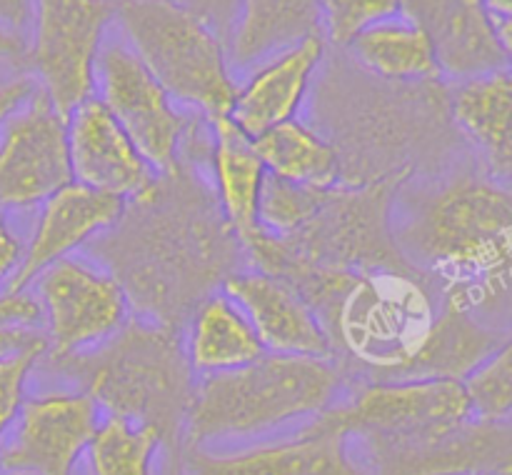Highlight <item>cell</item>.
<instances>
[{
    "mask_svg": "<svg viewBox=\"0 0 512 475\" xmlns=\"http://www.w3.org/2000/svg\"><path fill=\"white\" fill-rule=\"evenodd\" d=\"M343 383L335 358L265 353L245 368L195 378L183 438L188 448L268 438L328 413Z\"/></svg>",
    "mask_w": 512,
    "mask_h": 475,
    "instance_id": "cell-1",
    "label": "cell"
},
{
    "mask_svg": "<svg viewBox=\"0 0 512 475\" xmlns=\"http://www.w3.org/2000/svg\"><path fill=\"white\" fill-rule=\"evenodd\" d=\"M323 315L330 338L355 360L378 370L380 380L405 378L438 315L430 290L398 270H340L318 265L300 288Z\"/></svg>",
    "mask_w": 512,
    "mask_h": 475,
    "instance_id": "cell-2",
    "label": "cell"
},
{
    "mask_svg": "<svg viewBox=\"0 0 512 475\" xmlns=\"http://www.w3.org/2000/svg\"><path fill=\"white\" fill-rule=\"evenodd\" d=\"M403 240L420 265L475 298L512 275V188L478 175L450 180L420 203Z\"/></svg>",
    "mask_w": 512,
    "mask_h": 475,
    "instance_id": "cell-3",
    "label": "cell"
},
{
    "mask_svg": "<svg viewBox=\"0 0 512 475\" xmlns=\"http://www.w3.org/2000/svg\"><path fill=\"white\" fill-rule=\"evenodd\" d=\"M75 373V388L98 400L105 413L128 415L155 425L165 445H178L185 433L195 375L183 343L158 325L130 323L90 353L60 358Z\"/></svg>",
    "mask_w": 512,
    "mask_h": 475,
    "instance_id": "cell-4",
    "label": "cell"
},
{
    "mask_svg": "<svg viewBox=\"0 0 512 475\" xmlns=\"http://www.w3.org/2000/svg\"><path fill=\"white\" fill-rule=\"evenodd\" d=\"M113 25L175 103L208 120L230 113L240 80L203 15L175 0H115Z\"/></svg>",
    "mask_w": 512,
    "mask_h": 475,
    "instance_id": "cell-5",
    "label": "cell"
},
{
    "mask_svg": "<svg viewBox=\"0 0 512 475\" xmlns=\"http://www.w3.org/2000/svg\"><path fill=\"white\" fill-rule=\"evenodd\" d=\"M470 418L465 383L445 378L375 380L320 415L325 425L358 440L365 453L360 460L418 445Z\"/></svg>",
    "mask_w": 512,
    "mask_h": 475,
    "instance_id": "cell-6",
    "label": "cell"
},
{
    "mask_svg": "<svg viewBox=\"0 0 512 475\" xmlns=\"http://www.w3.org/2000/svg\"><path fill=\"white\" fill-rule=\"evenodd\" d=\"M43 310L45 358L90 353L113 340L130 320L128 290L110 270L80 255L58 260L30 283Z\"/></svg>",
    "mask_w": 512,
    "mask_h": 475,
    "instance_id": "cell-7",
    "label": "cell"
},
{
    "mask_svg": "<svg viewBox=\"0 0 512 475\" xmlns=\"http://www.w3.org/2000/svg\"><path fill=\"white\" fill-rule=\"evenodd\" d=\"M110 28V0H35L25 60L65 118L95 95V65Z\"/></svg>",
    "mask_w": 512,
    "mask_h": 475,
    "instance_id": "cell-8",
    "label": "cell"
},
{
    "mask_svg": "<svg viewBox=\"0 0 512 475\" xmlns=\"http://www.w3.org/2000/svg\"><path fill=\"white\" fill-rule=\"evenodd\" d=\"M95 95L158 173H168L178 165L180 148L193 128V120L180 103L170 98L168 90L158 83L120 33H108L100 48L95 65Z\"/></svg>",
    "mask_w": 512,
    "mask_h": 475,
    "instance_id": "cell-9",
    "label": "cell"
},
{
    "mask_svg": "<svg viewBox=\"0 0 512 475\" xmlns=\"http://www.w3.org/2000/svg\"><path fill=\"white\" fill-rule=\"evenodd\" d=\"M68 183V118L35 88L0 125V213L38 208Z\"/></svg>",
    "mask_w": 512,
    "mask_h": 475,
    "instance_id": "cell-10",
    "label": "cell"
},
{
    "mask_svg": "<svg viewBox=\"0 0 512 475\" xmlns=\"http://www.w3.org/2000/svg\"><path fill=\"white\" fill-rule=\"evenodd\" d=\"M103 408L83 388L28 395L0 448V473L73 475Z\"/></svg>",
    "mask_w": 512,
    "mask_h": 475,
    "instance_id": "cell-11",
    "label": "cell"
},
{
    "mask_svg": "<svg viewBox=\"0 0 512 475\" xmlns=\"http://www.w3.org/2000/svg\"><path fill=\"white\" fill-rule=\"evenodd\" d=\"M353 440L325 425L320 415L293 435L260 440L238 450L188 448V475H368L353 455Z\"/></svg>",
    "mask_w": 512,
    "mask_h": 475,
    "instance_id": "cell-12",
    "label": "cell"
},
{
    "mask_svg": "<svg viewBox=\"0 0 512 475\" xmlns=\"http://www.w3.org/2000/svg\"><path fill=\"white\" fill-rule=\"evenodd\" d=\"M70 173L75 183L125 200H148L158 170L125 133L98 95L68 113Z\"/></svg>",
    "mask_w": 512,
    "mask_h": 475,
    "instance_id": "cell-13",
    "label": "cell"
},
{
    "mask_svg": "<svg viewBox=\"0 0 512 475\" xmlns=\"http://www.w3.org/2000/svg\"><path fill=\"white\" fill-rule=\"evenodd\" d=\"M125 200L100 190L68 183L38 205L30 238L25 240V258L10 290H28L30 283L58 260L70 258L105 230L115 228L125 213Z\"/></svg>",
    "mask_w": 512,
    "mask_h": 475,
    "instance_id": "cell-14",
    "label": "cell"
},
{
    "mask_svg": "<svg viewBox=\"0 0 512 475\" xmlns=\"http://www.w3.org/2000/svg\"><path fill=\"white\" fill-rule=\"evenodd\" d=\"M368 475H512V418L458 428L365 460Z\"/></svg>",
    "mask_w": 512,
    "mask_h": 475,
    "instance_id": "cell-15",
    "label": "cell"
},
{
    "mask_svg": "<svg viewBox=\"0 0 512 475\" xmlns=\"http://www.w3.org/2000/svg\"><path fill=\"white\" fill-rule=\"evenodd\" d=\"M223 290L245 310L268 353L335 358L323 320L283 278L255 268L230 275Z\"/></svg>",
    "mask_w": 512,
    "mask_h": 475,
    "instance_id": "cell-16",
    "label": "cell"
},
{
    "mask_svg": "<svg viewBox=\"0 0 512 475\" xmlns=\"http://www.w3.org/2000/svg\"><path fill=\"white\" fill-rule=\"evenodd\" d=\"M403 13L428 35L445 78L460 83L508 65L485 0H403Z\"/></svg>",
    "mask_w": 512,
    "mask_h": 475,
    "instance_id": "cell-17",
    "label": "cell"
},
{
    "mask_svg": "<svg viewBox=\"0 0 512 475\" xmlns=\"http://www.w3.org/2000/svg\"><path fill=\"white\" fill-rule=\"evenodd\" d=\"M323 55L325 38L313 35L260 63L238 83L228 118L250 138L295 120Z\"/></svg>",
    "mask_w": 512,
    "mask_h": 475,
    "instance_id": "cell-18",
    "label": "cell"
},
{
    "mask_svg": "<svg viewBox=\"0 0 512 475\" xmlns=\"http://www.w3.org/2000/svg\"><path fill=\"white\" fill-rule=\"evenodd\" d=\"M313 35H323L318 0H238L225 38L230 68L250 73Z\"/></svg>",
    "mask_w": 512,
    "mask_h": 475,
    "instance_id": "cell-19",
    "label": "cell"
},
{
    "mask_svg": "<svg viewBox=\"0 0 512 475\" xmlns=\"http://www.w3.org/2000/svg\"><path fill=\"white\" fill-rule=\"evenodd\" d=\"M473 305L475 298L468 290L450 285L445 305L435 315L433 328L405 378H445L465 383L495 353L505 338L475 318Z\"/></svg>",
    "mask_w": 512,
    "mask_h": 475,
    "instance_id": "cell-20",
    "label": "cell"
},
{
    "mask_svg": "<svg viewBox=\"0 0 512 475\" xmlns=\"http://www.w3.org/2000/svg\"><path fill=\"white\" fill-rule=\"evenodd\" d=\"M453 120L500 183L512 180V68L460 80L450 98Z\"/></svg>",
    "mask_w": 512,
    "mask_h": 475,
    "instance_id": "cell-21",
    "label": "cell"
},
{
    "mask_svg": "<svg viewBox=\"0 0 512 475\" xmlns=\"http://www.w3.org/2000/svg\"><path fill=\"white\" fill-rule=\"evenodd\" d=\"M210 135L215 195L225 220L245 243L260 230V203L268 183V170L255 150L253 138L245 135L228 115L210 120Z\"/></svg>",
    "mask_w": 512,
    "mask_h": 475,
    "instance_id": "cell-22",
    "label": "cell"
},
{
    "mask_svg": "<svg viewBox=\"0 0 512 475\" xmlns=\"http://www.w3.org/2000/svg\"><path fill=\"white\" fill-rule=\"evenodd\" d=\"M183 350L195 378L245 368L268 353L245 310L225 290L198 305Z\"/></svg>",
    "mask_w": 512,
    "mask_h": 475,
    "instance_id": "cell-23",
    "label": "cell"
},
{
    "mask_svg": "<svg viewBox=\"0 0 512 475\" xmlns=\"http://www.w3.org/2000/svg\"><path fill=\"white\" fill-rule=\"evenodd\" d=\"M270 178L303 188H333L340 175L338 150L298 118L253 138Z\"/></svg>",
    "mask_w": 512,
    "mask_h": 475,
    "instance_id": "cell-24",
    "label": "cell"
},
{
    "mask_svg": "<svg viewBox=\"0 0 512 475\" xmlns=\"http://www.w3.org/2000/svg\"><path fill=\"white\" fill-rule=\"evenodd\" d=\"M363 68L388 80L440 78L433 45L405 13L380 20L348 45Z\"/></svg>",
    "mask_w": 512,
    "mask_h": 475,
    "instance_id": "cell-25",
    "label": "cell"
},
{
    "mask_svg": "<svg viewBox=\"0 0 512 475\" xmlns=\"http://www.w3.org/2000/svg\"><path fill=\"white\" fill-rule=\"evenodd\" d=\"M165 445L155 425L118 413H103L85 458L90 475H155V460Z\"/></svg>",
    "mask_w": 512,
    "mask_h": 475,
    "instance_id": "cell-26",
    "label": "cell"
},
{
    "mask_svg": "<svg viewBox=\"0 0 512 475\" xmlns=\"http://www.w3.org/2000/svg\"><path fill=\"white\" fill-rule=\"evenodd\" d=\"M473 415L480 420L512 418V335L465 380Z\"/></svg>",
    "mask_w": 512,
    "mask_h": 475,
    "instance_id": "cell-27",
    "label": "cell"
},
{
    "mask_svg": "<svg viewBox=\"0 0 512 475\" xmlns=\"http://www.w3.org/2000/svg\"><path fill=\"white\" fill-rule=\"evenodd\" d=\"M323 35L333 43L350 45L363 30L403 13V0H318Z\"/></svg>",
    "mask_w": 512,
    "mask_h": 475,
    "instance_id": "cell-28",
    "label": "cell"
},
{
    "mask_svg": "<svg viewBox=\"0 0 512 475\" xmlns=\"http://www.w3.org/2000/svg\"><path fill=\"white\" fill-rule=\"evenodd\" d=\"M45 353H48V343H40L0 360V448L18 420L20 408L28 398L30 375L45 358Z\"/></svg>",
    "mask_w": 512,
    "mask_h": 475,
    "instance_id": "cell-29",
    "label": "cell"
},
{
    "mask_svg": "<svg viewBox=\"0 0 512 475\" xmlns=\"http://www.w3.org/2000/svg\"><path fill=\"white\" fill-rule=\"evenodd\" d=\"M43 330V310L33 290H0V330Z\"/></svg>",
    "mask_w": 512,
    "mask_h": 475,
    "instance_id": "cell-30",
    "label": "cell"
},
{
    "mask_svg": "<svg viewBox=\"0 0 512 475\" xmlns=\"http://www.w3.org/2000/svg\"><path fill=\"white\" fill-rule=\"evenodd\" d=\"M25 258V238L8 213H0V290H8Z\"/></svg>",
    "mask_w": 512,
    "mask_h": 475,
    "instance_id": "cell-31",
    "label": "cell"
},
{
    "mask_svg": "<svg viewBox=\"0 0 512 475\" xmlns=\"http://www.w3.org/2000/svg\"><path fill=\"white\" fill-rule=\"evenodd\" d=\"M35 88H38V83L30 73H15L0 78V125L10 118V113L20 103H25L33 95Z\"/></svg>",
    "mask_w": 512,
    "mask_h": 475,
    "instance_id": "cell-32",
    "label": "cell"
},
{
    "mask_svg": "<svg viewBox=\"0 0 512 475\" xmlns=\"http://www.w3.org/2000/svg\"><path fill=\"white\" fill-rule=\"evenodd\" d=\"M175 3L185 5V8L195 10L198 15H203L215 30H218L223 38H228L230 23L235 18V8H238V0H175Z\"/></svg>",
    "mask_w": 512,
    "mask_h": 475,
    "instance_id": "cell-33",
    "label": "cell"
},
{
    "mask_svg": "<svg viewBox=\"0 0 512 475\" xmlns=\"http://www.w3.org/2000/svg\"><path fill=\"white\" fill-rule=\"evenodd\" d=\"M35 0H0V28L28 38Z\"/></svg>",
    "mask_w": 512,
    "mask_h": 475,
    "instance_id": "cell-34",
    "label": "cell"
},
{
    "mask_svg": "<svg viewBox=\"0 0 512 475\" xmlns=\"http://www.w3.org/2000/svg\"><path fill=\"white\" fill-rule=\"evenodd\" d=\"M40 343H48V340H45V333L40 328L0 330V360L8 358V355L20 353V350L30 348V345H40Z\"/></svg>",
    "mask_w": 512,
    "mask_h": 475,
    "instance_id": "cell-35",
    "label": "cell"
},
{
    "mask_svg": "<svg viewBox=\"0 0 512 475\" xmlns=\"http://www.w3.org/2000/svg\"><path fill=\"white\" fill-rule=\"evenodd\" d=\"M25 53H28V38L0 28V60H15L18 63V60H25Z\"/></svg>",
    "mask_w": 512,
    "mask_h": 475,
    "instance_id": "cell-36",
    "label": "cell"
},
{
    "mask_svg": "<svg viewBox=\"0 0 512 475\" xmlns=\"http://www.w3.org/2000/svg\"><path fill=\"white\" fill-rule=\"evenodd\" d=\"M495 28H498V40L503 45V53L508 58V65L512 68V20H498L495 18Z\"/></svg>",
    "mask_w": 512,
    "mask_h": 475,
    "instance_id": "cell-37",
    "label": "cell"
},
{
    "mask_svg": "<svg viewBox=\"0 0 512 475\" xmlns=\"http://www.w3.org/2000/svg\"><path fill=\"white\" fill-rule=\"evenodd\" d=\"M485 5L493 13V18L512 20V0H485Z\"/></svg>",
    "mask_w": 512,
    "mask_h": 475,
    "instance_id": "cell-38",
    "label": "cell"
},
{
    "mask_svg": "<svg viewBox=\"0 0 512 475\" xmlns=\"http://www.w3.org/2000/svg\"><path fill=\"white\" fill-rule=\"evenodd\" d=\"M0 475H28V473H0Z\"/></svg>",
    "mask_w": 512,
    "mask_h": 475,
    "instance_id": "cell-39",
    "label": "cell"
}]
</instances>
